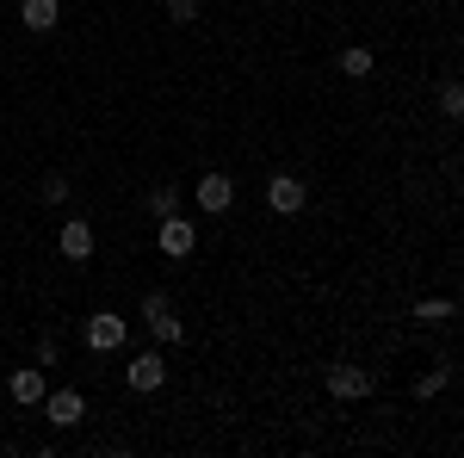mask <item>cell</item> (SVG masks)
<instances>
[{"mask_svg": "<svg viewBox=\"0 0 464 458\" xmlns=\"http://www.w3.org/2000/svg\"><path fill=\"white\" fill-rule=\"evenodd\" d=\"M56 359H63V347H56V341L44 335V341H37V365H56Z\"/></svg>", "mask_w": 464, "mask_h": 458, "instance_id": "cell-19", "label": "cell"}, {"mask_svg": "<svg viewBox=\"0 0 464 458\" xmlns=\"http://www.w3.org/2000/svg\"><path fill=\"white\" fill-rule=\"evenodd\" d=\"M37 409H44V422H50V427H81V422H87V396H81V390H44Z\"/></svg>", "mask_w": 464, "mask_h": 458, "instance_id": "cell-6", "label": "cell"}, {"mask_svg": "<svg viewBox=\"0 0 464 458\" xmlns=\"http://www.w3.org/2000/svg\"><path fill=\"white\" fill-rule=\"evenodd\" d=\"M124 335H130V322L118 317V310H93L87 328H81V341H87L93 353H118V347H124Z\"/></svg>", "mask_w": 464, "mask_h": 458, "instance_id": "cell-3", "label": "cell"}, {"mask_svg": "<svg viewBox=\"0 0 464 458\" xmlns=\"http://www.w3.org/2000/svg\"><path fill=\"white\" fill-rule=\"evenodd\" d=\"M149 335H155L161 347H179V341H186V322H179L174 310H168V317H155V322H149Z\"/></svg>", "mask_w": 464, "mask_h": 458, "instance_id": "cell-13", "label": "cell"}, {"mask_svg": "<svg viewBox=\"0 0 464 458\" xmlns=\"http://www.w3.org/2000/svg\"><path fill=\"white\" fill-rule=\"evenodd\" d=\"M372 385H378V378H372L365 365H353V359H334V365H328V396H334V403H359V396H372Z\"/></svg>", "mask_w": 464, "mask_h": 458, "instance_id": "cell-2", "label": "cell"}, {"mask_svg": "<svg viewBox=\"0 0 464 458\" xmlns=\"http://www.w3.org/2000/svg\"><path fill=\"white\" fill-rule=\"evenodd\" d=\"M192 199H198V211H205V217H223L229 205H236V180L223 174V168H211V174H198Z\"/></svg>", "mask_w": 464, "mask_h": 458, "instance_id": "cell-5", "label": "cell"}, {"mask_svg": "<svg viewBox=\"0 0 464 458\" xmlns=\"http://www.w3.org/2000/svg\"><path fill=\"white\" fill-rule=\"evenodd\" d=\"M179 211V186H149V217H174Z\"/></svg>", "mask_w": 464, "mask_h": 458, "instance_id": "cell-15", "label": "cell"}, {"mask_svg": "<svg viewBox=\"0 0 464 458\" xmlns=\"http://www.w3.org/2000/svg\"><path fill=\"white\" fill-rule=\"evenodd\" d=\"M37 199H44V205H69V180H63V174H44Z\"/></svg>", "mask_w": 464, "mask_h": 458, "instance_id": "cell-16", "label": "cell"}, {"mask_svg": "<svg viewBox=\"0 0 464 458\" xmlns=\"http://www.w3.org/2000/svg\"><path fill=\"white\" fill-rule=\"evenodd\" d=\"M304 205H310V186H304L297 174H273L266 180V211L273 217H297Z\"/></svg>", "mask_w": 464, "mask_h": 458, "instance_id": "cell-4", "label": "cell"}, {"mask_svg": "<svg viewBox=\"0 0 464 458\" xmlns=\"http://www.w3.org/2000/svg\"><path fill=\"white\" fill-rule=\"evenodd\" d=\"M19 19H25V32H56L63 0H19Z\"/></svg>", "mask_w": 464, "mask_h": 458, "instance_id": "cell-10", "label": "cell"}, {"mask_svg": "<svg viewBox=\"0 0 464 458\" xmlns=\"http://www.w3.org/2000/svg\"><path fill=\"white\" fill-rule=\"evenodd\" d=\"M334 69L347 74V81H365V74L378 69V56H372V50H365V44H347V50H341V63H334Z\"/></svg>", "mask_w": 464, "mask_h": 458, "instance_id": "cell-11", "label": "cell"}, {"mask_svg": "<svg viewBox=\"0 0 464 458\" xmlns=\"http://www.w3.org/2000/svg\"><path fill=\"white\" fill-rule=\"evenodd\" d=\"M168 385V359L149 347V353H130V390L137 396H155V390Z\"/></svg>", "mask_w": 464, "mask_h": 458, "instance_id": "cell-8", "label": "cell"}, {"mask_svg": "<svg viewBox=\"0 0 464 458\" xmlns=\"http://www.w3.org/2000/svg\"><path fill=\"white\" fill-rule=\"evenodd\" d=\"M446 385H452V365H433V372H421V378H415V396H421V403H433Z\"/></svg>", "mask_w": 464, "mask_h": 458, "instance_id": "cell-14", "label": "cell"}, {"mask_svg": "<svg viewBox=\"0 0 464 458\" xmlns=\"http://www.w3.org/2000/svg\"><path fill=\"white\" fill-rule=\"evenodd\" d=\"M168 19H174V25H192V19H198V0H168Z\"/></svg>", "mask_w": 464, "mask_h": 458, "instance_id": "cell-18", "label": "cell"}, {"mask_svg": "<svg viewBox=\"0 0 464 458\" xmlns=\"http://www.w3.org/2000/svg\"><path fill=\"white\" fill-rule=\"evenodd\" d=\"M155 248L168 254V260H192V248H198V223L192 217H155Z\"/></svg>", "mask_w": 464, "mask_h": 458, "instance_id": "cell-1", "label": "cell"}, {"mask_svg": "<svg viewBox=\"0 0 464 458\" xmlns=\"http://www.w3.org/2000/svg\"><path fill=\"white\" fill-rule=\"evenodd\" d=\"M440 112H446V118H464V87H459V81L440 87Z\"/></svg>", "mask_w": 464, "mask_h": 458, "instance_id": "cell-17", "label": "cell"}, {"mask_svg": "<svg viewBox=\"0 0 464 458\" xmlns=\"http://www.w3.org/2000/svg\"><path fill=\"white\" fill-rule=\"evenodd\" d=\"M452 317H459L452 297H421V304H415V322H421V328H446Z\"/></svg>", "mask_w": 464, "mask_h": 458, "instance_id": "cell-12", "label": "cell"}, {"mask_svg": "<svg viewBox=\"0 0 464 458\" xmlns=\"http://www.w3.org/2000/svg\"><path fill=\"white\" fill-rule=\"evenodd\" d=\"M44 365H19V372H13V378H6V396H13V403H25V409H37V403H44Z\"/></svg>", "mask_w": 464, "mask_h": 458, "instance_id": "cell-9", "label": "cell"}, {"mask_svg": "<svg viewBox=\"0 0 464 458\" xmlns=\"http://www.w3.org/2000/svg\"><path fill=\"white\" fill-rule=\"evenodd\" d=\"M56 248H63V260L87 267V260H93V248H100V236H93V223H87V217H69V223H63V236H56Z\"/></svg>", "mask_w": 464, "mask_h": 458, "instance_id": "cell-7", "label": "cell"}]
</instances>
